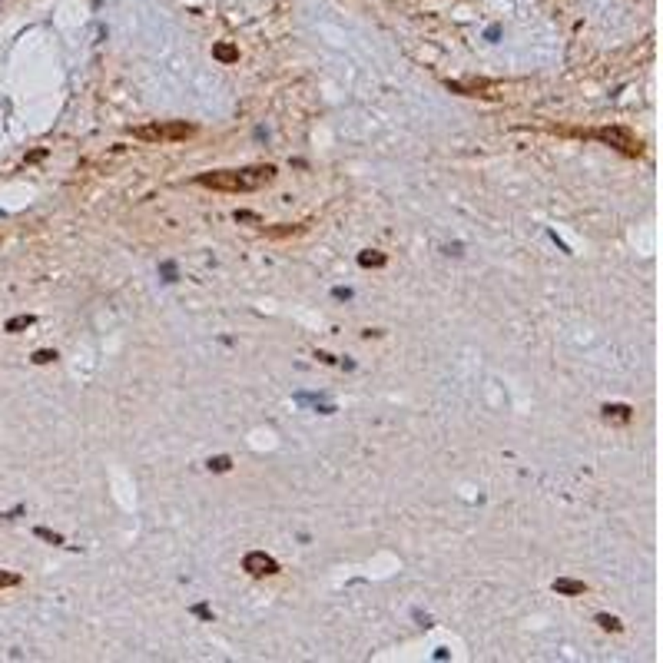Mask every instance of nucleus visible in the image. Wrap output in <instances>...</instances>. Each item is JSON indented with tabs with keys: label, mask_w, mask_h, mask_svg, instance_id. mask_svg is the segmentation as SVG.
Returning a JSON list of instances; mask_svg holds the SVG:
<instances>
[{
	"label": "nucleus",
	"mask_w": 663,
	"mask_h": 663,
	"mask_svg": "<svg viewBox=\"0 0 663 663\" xmlns=\"http://www.w3.org/2000/svg\"><path fill=\"white\" fill-rule=\"evenodd\" d=\"M272 179H276V166H243V170H216L196 176L199 186L219 192H252L269 186Z\"/></svg>",
	"instance_id": "nucleus-1"
},
{
	"label": "nucleus",
	"mask_w": 663,
	"mask_h": 663,
	"mask_svg": "<svg viewBox=\"0 0 663 663\" xmlns=\"http://www.w3.org/2000/svg\"><path fill=\"white\" fill-rule=\"evenodd\" d=\"M196 126L183 123V120H172V123H150V126H136L133 136L143 139V143H179V139H190Z\"/></svg>",
	"instance_id": "nucleus-2"
},
{
	"label": "nucleus",
	"mask_w": 663,
	"mask_h": 663,
	"mask_svg": "<svg viewBox=\"0 0 663 663\" xmlns=\"http://www.w3.org/2000/svg\"><path fill=\"white\" fill-rule=\"evenodd\" d=\"M594 139H600L614 150L627 153V156H640V139L633 136L630 130H620V126H604V130H594Z\"/></svg>",
	"instance_id": "nucleus-3"
},
{
	"label": "nucleus",
	"mask_w": 663,
	"mask_h": 663,
	"mask_svg": "<svg viewBox=\"0 0 663 663\" xmlns=\"http://www.w3.org/2000/svg\"><path fill=\"white\" fill-rule=\"evenodd\" d=\"M243 568H246L252 577H269V574H279V564H276V557H269V554H262V550H252V554H246Z\"/></svg>",
	"instance_id": "nucleus-4"
},
{
	"label": "nucleus",
	"mask_w": 663,
	"mask_h": 663,
	"mask_svg": "<svg viewBox=\"0 0 663 663\" xmlns=\"http://www.w3.org/2000/svg\"><path fill=\"white\" fill-rule=\"evenodd\" d=\"M554 590H557V594H568V597H577V594L587 590V584H584V581H570V577H557V581H554Z\"/></svg>",
	"instance_id": "nucleus-5"
},
{
	"label": "nucleus",
	"mask_w": 663,
	"mask_h": 663,
	"mask_svg": "<svg viewBox=\"0 0 663 663\" xmlns=\"http://www.w3.org/2000/svg\"><path fill=\"white\" fill-rule=\"evenodd\" d=\"M212 57L219 60V63H236V60H239V50H236L232 43H216Z\"/></svg>",
	"instance_id": "nucleus-6"
},
{
	"label": "nucleus",
	"mask_w": 663,
	"mask_h": 663,
	"mask_svg": "<svg viewBox=\"0 0 663 663\" xmlns=\"http://www.w3.org/2000/svg\"><path fill=\"white\" fill-rule=\"evenodd\" d=\"M359 265H365V269H372V265H375V269H381V265H385V256H381V252H361V256H359Z\"/></svg>",
	"instance_id": "nucleus-7"
},
{
	"label": "nucleus",
	"mask_w": 663,
	"mask_h": 663,
	"mask_svg": "<svg viewBox=\"0 0 663 663\" xmlns=\"http://www.w3.org/2000/svg\"><path fill=\"white\" fill-rule=\"evenodd\" d=\"M597 624L604 627V630H614V633H620V630H624V624H620L617 617H610V614H597Z\"/></svg>",
	"instance_id": "nucleus-8"
},
{
	"label": "nucleus",
	"mask_w": 663,
	"mask_h": 663,
	"mask_svg": "<svg viewBox=\"0 0 663 663\" xmlns=\"http://www.w3.org/2000/svg\"><path fill=\"white\" fill-rule=\"evenodd\" d=\"M604 415L607 418H617V421H627V418H630V408H627V405H607Z\"/></svg>",
	"instance_id": "nucleus-9"
},
{
	"label": "nucleus",
	"mask_w": 663,
	"mask_h": 663,
	"mask_svg": "<svg viewBox=\"0 0 663 663\" xmlns=\"http://www.w3.org/2000/svg\"><path fill=\"white\" fill-rule=\"evenodd\" d=\"M30 325H34V315H20V319L7 322V332H20V328H30Z\"/></svg>",
	"instance_id": "nucleus-10"
},
{
	"label": "nucleus",
	"mask_w": 663,
	"mask_h": 663,
	"mask_svg": "<svg viewBox=\"0 0 663 663\" xmlns=\"http://www.w3.org/2000/svg\"><path fill=\"white\" fill-rule=\"evenodd\" d=\"M17 584H20V574H14V570H0V590L17 587Z\"/></svg>",
	"instance_id": "nucleus-11"
},
{
	"label": "nucleus",
	"mask_w": 663,
	"mask_h": 663,
	"mask_svg": "<svg viewBox=\"0 0 663 663\" xmlns=\"http://www.w3.org/2000/svg\"><path fill=\"white\" fill-rule=\"evenodd\" d=\"M229 464H232L229 458H212V461H209V471H229Z\"/></svg>",
	"instance_id": "nucleus-12"
},
{
	"label": "nucleus",
	"mask_w": 663,
	"mask_h": 663,
	"mask_svg": "<svg viewBox=\"0 0 663 663\" xmlns=\"http://www.w3.org/2000/svg\"><path fill=\"white\" fill-rule=\"evenodd\" d=\"M54 359H57V352H37V355H34L37 365H47V361H54Z\"/></svg>",
	"instance_id": "nucleus-13"
}]
</instances>
